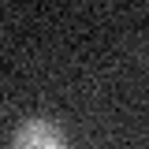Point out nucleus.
<instances>
[{"instance_id": "obj_1", "label": "nucleus", "mask_w": 149, "mask_h": 149, "mask_svg": "<svg viewBox=\"0 0 149 149\" xmlns=\"http://www.w3.org/2000/svg\"><path fill=\"white\" fill-rule=\"evenodd\" d=\"M11 149H67V138L52 119H22L11 134Z\"/></svg>"}]
</instances>
